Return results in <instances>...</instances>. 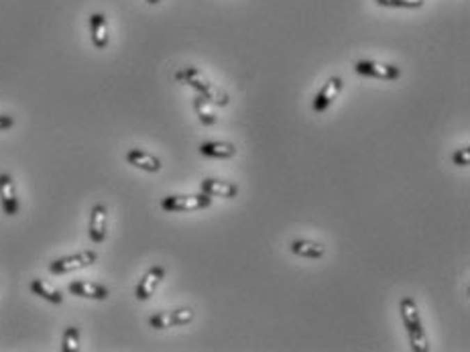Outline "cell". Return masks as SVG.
I'll use <instances>...</instances> for the list:
<instances>
[{
  "label": "cell",
  "mask_w": 470,
  "mask_h": 352,
  "mask_svg": "<svg viewBox=\"0 0 470 352\" xmlns=\"http://www.w3.org/2000/svg\"><path fill=\"white\" fill-rule=\"evenodd\" d=\"M175 80L189 83L191 88H196L204 98H208L210 102L216 104V106H226V104H228V94H226L224 90L216 88V86H214L200 70H196V67H185L182 72H178V74H175Z\"/></svg>",
  "instance_id": "obj_1"
},
{
  "label": "cell",
  "mask_w": 470,
  "mask_h": 352,
  "mask_svg": "<svg viewBox=\"0 0 470 352\" xmlns=\"http://www.w3.org/2000/svg\"><path fill=\"white\" fill-rule=\"evenodd\" d=\"M401 318H403V324L407 328V334H409V342H412V351L414 352H428L430 351V344H428V338H425V332H423V326L419 320L418 305L412 298L401 299Z\"/></svg>",
  "instance_id": "obj_2"
},
{
  "label": "cell",
  "mask_w": 470,
  "mask_h": 352,
  "mask_svg": "<svg viewBox=\"0 0 470 352\" xmlns=\"http://www.w3.org/2000/svg\"><path fill=\"white\" fill-rule=\"evenodd\" d=\"M212 198L206 193L200 195H167L161 200V208L165 212H196L210 208Z\"/></svg>",
  "instance_id": "obj_3"
},
{
  "label": "cell",
  "mask_w": 470,
  "mask_h": 352,
  "mask_svg": "<svg viewBox=\"0 0 470 352\" xmlns=\"http://www.w3.org/2000/svg\"><path fill=\"white\" fill-rule=\"evenodd\" d=\"M98 261V253L96 250H81L76 255H70V257H63V259H57L49 263V273L52 275H65V273L79 271V269H86L90 265H94Z\"/></svg>",
  "instance_id": "obj_4"
},
{
  "label": "cell",
  "mask_w": 470,
  "mask_h": 352,
  "mask_svg": "<svg viewBox=\"0 0 470 352\" xmlns=\"http://www.w3.org/2000/svg\"><path fill=\"white\" fill-rule=\"evenodd\" d=\"M194 320V310L182 307V310H173V312H161L149 318V326L155 330H165V328H175V326L189 324Z\"/></svg>",
  "instance_id": "obj_5"
},
{
  "label": "cell",
  "mask_w": 470,
  "mask_h": 352,
  "mask_svg": "<svg viewBox=\"0 0 470 352\" xmlns=\"http://www.w3.org/2000/svg\"><path fill=\"white\" fill-rule=\"evenodd\" d=\"M357 74L368 76V78H379V80H397L401 78V70L391 63H381V61H359L354 65Z\"/></svg>",
  "instance_id": "obj_6"
},
{
  "label": "cell",
  "mask_w": 470,
  "mask_h": 352,
  "mask_svg": "<svg viewBox=\"0 0 470 352\" xmlns=\"http://www.w3.org/2000/svg\"><path fill=\"white\" fill-rule=\"evenodd\" d=\"M0 204L6 216H17L21 210V202L17 198L15 182L8 173H0Z\"/></svg>",
  "instance_id": "obj_7"
},
{
  "label": "cell",
  "mask_w": 470,
  "mask_h": 352,
  "mask_svg": "<svg viewBox=\"0 0 470 352\" xmlns=\"http://www.w3.org/2000/svg\"><path fill=\"white\" fill-rule=\"evenodd\" d=\"M163 277H165V267H161V265L151 267L149 271L143 275V279L139 281V285L134 289V298L139 299V301H147V299L155 294L157 285L161 283Z\"/></svg>",
  "instance_id": "obj_8"
},
{
  "label": "cell",
  "mask_w": 470,
  "mask_h": 352,
  "mask_svg": "<svg viewBox=\"0 0 470 352\" xmlns=\"http://www.w3.org/2000/svg\"><path fill=\"white\" fill-rule=\"evenodd\" d=\"M106 228H108V210L104 204H96L90 214V239L94 244H102L106 239Z\"/></svg>",
  "instance_id": "obj_9"
},
{
  "label": "cell",
  "mask_w": 470,
  "mask_h": 352,
  "mask_svg": "<svg viewBox=\"0 0 470 352\" xmlns=\"http://www.w3.org/2000/svg\"><path fill=\"white\" fill-rule=\"evenodd\" d=\"M342 80L340 78H330V80L326 81V86L318 92V96L313 98V110L315 112H324V110H328L332 106V102L336 100L340 96V92H342Z\"/></svg>",
  "instance_id": "obj_10"
},
{
  "label": "cell",
  "mask_w": 470,
  "mask_h": 352,
  "mask_svg": "<svg viewBox=\"0 0 470 352\" xmlns=\"http://www.w3.org/2000/svg\"><path fill=\"white\" fill-rule=\"evenodd\" d=\"M68 291H70L72 296H78V298L100 299V301H104V299H108V296H110L104 285L92 283V281H72V283L68 285Z\"/></svg>",
  "instance_id": "obj_11"
},
{
  "label": "cell",
  "mask_w": 470,
  "mask_h": 352,
  "mask_svg": "<svg viewBox=\"0 0 470 352\" xmlns=\"http://www.w3.org/2000/svg\"><path fill=\"white\" fill-rule=\"evenodd\" d=\"M90 37L96 49H106L110 43V35H108V21L102 13H92L90 15Z\"/></svg>",
  "instance_id": "obj_12"
},
{
  "label": "cell",
  "mask_w": 470,
  "mask_h": 352,
  "mask_svg": "<svg viewBox=\"0 0 470 352\" xmlns=\"http://www.w3.org/2000/svg\"><path fill=\"white\" fill-rule=\"evenodd\" d=\"M202 193L210 198H236L238 195V186L233 182H222V179H204L200 184Z\"/></svg>",
  "instance_id": "obj_13"
},
{
  "label": "cell",
  "mask_w": 470,
  "mask_h": 352,
  "mask_svg": "<svg viewBox=\"0 0 470 352\" xmlns=\"http://www.w3.org/2000/svg\"><path fill=\"white\" fill-rule=\"evenodd\" d=\"M127 161L134 165V167H139V169H143V171H149V173H157L161 169V161L157 159L155 155H151V153H147L143 149L127 151Z\"/></svg>",
  "instance_id": "obj_14"
},
{
  "label": "cell",
  "mask_w": 470,
  "mask_h": 352,
  "mask_svg": "<svg viewBox=\"0 0 470 352\" xmlns=\"http://www.w3.org/2000/svg\"><path fill=\"white\" fill-rule=\"evenodd\" d=\"M200 153L212 159H230L236 155V147L233 143H202Z\"/></svg>",
  "instance_id": "obj_15"
},
{
  "label": "cell",
  "mask_w": 470,
  "mask_h": 352,
  "mask_svg": "<svg viewBox=\"0 0 470 352\" xmlns=\"http://www.w3.org/2000/svg\"><path fill=\"white\" fill-rule=\"evenodd\" d=\"M291 253L304 259H322L326 255V246L313 241H293Z\"/></svg>",
  "instance_id": "obj_16"
},
{
  "label": "cell",
  "mask_w": 470,
  "mask_h": 352,
  "mask_svg": "<svg viewBox=\"0 0 470 352\" xmlns=\"http://www.w3.org/2000/svg\"><path fill=\"white\" fill-rule=\"evenodd\" d=\"M31 291H33L35 296L43 298L45 301H49V303H55V305H59V303L63 301L61 291H57L55 287H52L49 283H45L43 279H33V281H31Z\"/></svg>",
  "instance_id": "obj_17"
},
{
  "label": "cell",
  "mask_w": 470,
  "mask_h": 352,
  "mask_svg": "<svg viewBox=\"0 0 470 352\" xmlns=\"http://www.w3.org/2000/svg\"><path fill=\"white\" fill-rule=\"evenodd\" d=\"M194 109L198 112V116H200V122L202 125H206V127H212V125H216V112L212 109V102H210L208 98H204V96H198L196 100H194Z\"/></svg>",
  "instance_id": "obj_18"
},
{
  "label": "cell",
  "mask_w": 470,
  "mask_h": 352,
  "mask_svg": "<svg viewBox=\"0 0 470 352\" xmlns=\"http://www.w3.org/2000/svg\"><path fill=\"white\" fill-rule=\"evenodd\" d=\"M61 351L78 352L79 351V328L78 326H68L61 338Z\"/></svg>",
  "instance_id": "obj_19"
},
{
  "label": "cell",
  "mask_w": 470,
  "mask_h": 352,
  "mask_svg": "<svg viewBox=\"0 0 470 352\" xmlns=\"http://www.w3.org/2000/svg\"><path fill=\"white\" fill-rule=\"evenodd\" d=\"M379 6L387 8H421L423 0H375Z\"/></svg>",
  "instance_id": "obj_20"
},
{
  "label": "cell",
  "mask_w": 470,
  "mask_h": 352,
  "mask_svg": "<svg viewBox=\"0 0 470 352\" xmlns=\"http://www.w3.org/2000/svg\"><path fill=\"white\" fill-rule=\"evenodd\" d=\"M452 163L458 165V167H469L470 165V147L464 149H458L454 155H452Z\"/></svg>",
  "instance_id": "obj_21"
},
{
  "label": "cell",
  "mask_w": 470,
  "mask_h": 352,
  "mask_svg": "<svg viewBox=\"0 0 470 352\" xmlns=\"http://www.w3.org/2000/svg\"><path fill=\"white\" fill-rule=\"evenodd\" d=\"M13 127H15V118L8 116V114H0V133H2V131H8V129H13Z\"/></svg>",
  "instance_id": "obj_22"
},
{
  "label": "cell",
  "mask_w": 470,
  "mask_h": 352,
  "mask_svg": "<svg viewBox=\"0 0 470 352\" xmlns=\"http://www.w3.org/2000/svg\"><path fill=\"white\" fill-rule=\"evenodd\" d=\"M147 2H149V4H153V6H155V4H159V2H161V0H147Z\"/></svg>",
  "instance_id": "obj_23"
}]
</instances>
